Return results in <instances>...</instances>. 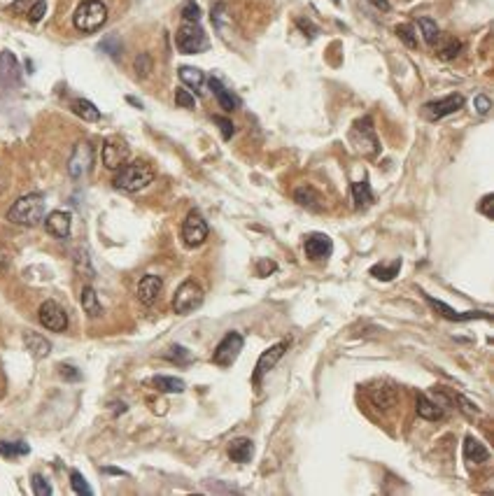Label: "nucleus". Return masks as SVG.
I'll return each mask as SVG.
<instances>
[{
    "label": "nucleus",
    "instance_id": "obj_1",
    "mask_svg": "<svg viewBox=\"0 0 494 496\" xmlns=\"http://www.w3.org/2000/svg\"><path fill=\"white\" fill-rule=\"evenodd\" d=\"M8 220L19 226H40L45 220V196L43 193H26L8 210Z\"/></svg>",
    "mask_w": 494,
    "mask_h": 496
},
{
    "label": "nucleus",
    "instance_id": "obj_2",
    "mask_svg": "<svg viewBox=\"0 0 494 496\" xmlns=\"http://www.w3.org/2000/svg\"><path fill=\"white\" fill-rule=\"evenodd\" d=\"M154 180V170L152 165H147L145 161H133V163H124L115 175V189L126 193H135V191H143L145 187L152 185Z\"/></svg>",
    "mask_w": 494,
    "mask_h": 496
},
{
    "label": "nucleus",
    "instance_id": "obj_3",
    "mask_svg": "<svg viewBox=\"0 0 494 496\" xmlns=\"http://www.w3.org/2000/svg\"><path fill=\"white\" fill-rule=\"evenodd\" d=\"M105 21H108V8H105L101 0H82L73 14L75 28L82 33L98 31V28L105 26Z\"/></svg>",
    "mask_w": 494,
    "mask_h": 496
},
{
    "label": "nucleus",
    "instance_id": "obj_4",
    "mask_svg": "<svg viewBox=\"0 0 494 496\" xmlns=\"http://www.w3.org/2000/svg\"><path fill=\"white\" fill-rule=\"evenodd\" d=\"M175 45L182 54H201L210 49V40L198 21H182V26L175 33Z\"/></svg>",
    "mask_w": 494,
    "mask_h": 496
},
{
    "label": "nucleus",
    "instance_id": "obj_5",
    "mask_svg": "<svg viewBox=\"0 0 494 496\" xmlns=\"http://www.w3.org/2000/svg\"><path fill=\"white\" fill-rule=\"evenodd\" d=\"M203 298L205 296H203L201 285H198V282H193V280H185L178 287L175 296H173V310L178 312V315H189V312L201 308Z\"/></svg>",
    "mask_w": 494,
    "mask_h": 496
},
{
    "label": "nucleus",
    "instance_id": "obj_6",
    "mask_svg": "<svg viewBox=\"0 0 494 496\" xmlns=\"http://www.w3.org/2000/svg\"><path fill=\"white\" fill-rule=\"evenodd\" d=\"M350 138H352V143H355L357 152H362V154H366V156H378L380 143H378V135H375L373 119H370V117H364V119L355 121Z\"/></svg>",
    "mask_w": 494,
    "mask_h": 496
},
{
    "label": "nucleus",
    "instance_id": "obj_7",
    "mask_svg": "<svg viewBox=\"0 0 494 496\" xmlns=\"http://www.w3.org/2000/svg\"><path fill=\"white\" fill-rule=\"evenodd\" d=\"M91 168H93V147H91V143L82 140V143H78V147L73 150V156H70V161H68V173L73 180H82V177H86L91 173Z\"/></svg>",
    "mask_w": 494,
    "mask_h": 496
},
{
    "label": "nucleus",
    "instance_id": "obj_8",
    "mask_svg": "<svg viewBox=\"0 0 494 496\" xmlns=\"http://www.w3.org/2000/svg\"><path fill=\"white\" fill-rule=\"evenodd\" d=\"M464 103H467V100H464L462 93H450V96H445V98L427 103L425 108H422V112H425L427 119L438 121V119H443V117H450V115H455V112H460L464 108Z\"/></svg>",
    "mask_w": 494,
    "mask_h": 496
},
{
    "label": "nucleus",
    "instance_id": "obj_9",
    "mask_svg": "<svg viewBox=\"0 0 494 496\" xmlns=\"http://www.w3.org/2000/svg\"><path fill=\"white\" fill-rule=\"evenodd\" d=\"M243 335L236 333V331H231V333H226L224 338L220 340V345L215 347L213 352V364L217 366H231L233 362L238 359L240 350H243Z\"/></svg>",
    "mask_w": 494,
    "mask_h": 496
},
{
    "label": "nucleus",
    "instance_id": "obj_10",
    "mask_svg": "<svg viewBox=\"0 0 494 496\" xmlns=\"http://www.w3.org/2000/svg\"><path fill=\"white\" fill-rule=\"evenodd\" d=\"M182 240L187 247H201L208 240V224L201 217V212H189V217L182 224Z\"/></svg>",
    "mask_w": 494,
    "mask_h": 496
},
{
    "label": "nucleus",
    "instance_id": "obj_11",
    "mask_svg": "<svg viewBox=\"0 0 494 496\" xmlns=\"http://www.w3.org/2000/svg\"><path fill=\"white\" fill-rule=\"evenodd\" d=\"M38 320L47 331H54V333H61V331L68 329V315L56 300H45L38 310Z\"/></svg>",
    "mask_w": 494,
    "mask_h": 496
},
{
    "label": "nucleus",
    "instance_id": "obj_12",
    "mask_svg": "<svg viewBox=\"0 0 494 496\" xmlns=\"http://www.w3.org/2000/svg\"><path fill=\"white\" fill-rule=\"evenodd\" d=\"M103 165L108 170H119L124 163L128 161V154H131V150H128L126 140L124 138H108L103 143Z\"/></svg>",
    "mask_w": 494,
    "mask_h": 496
},
{
    "label": "nucleus",
    "instance_id": "obj_13",
    "mask_svg": "<svg viewBox=\"0 0 494 496\" xmlns=\"http://www.w3.org/2000/svg\"><path fill=\"white\" fill-rule=\"evenodd\" d=\"M303 252L310 261H325L333 252V240L327 233H310L303 240Z\"/></svg>",
    "mask_w": 494,
    "mask_h": 496
},
{
    "label": "nucleus",
    "instance_id": "obj_14",
    "mask_svg": "<svg viewBox=\"0 0 494 496\" xmlns=\"http://www.w3.org/2000/svg\"><path fill=\"white\" fill-rule=\"evenodd\" d=\"M287 347H290V342H278V345L268 347V350L263 352L261 357H259L257 368H255V373H252V382H255V385H259V382H261V377L266 375L268 370L275 368V364H278L280 359L285 357Z\"/></svg>",
    "mask_w": 494,
    "mask_h": 496
},
{
    "label": "nucleus",
    "instance_id": "obj_15",
    "mask_svg": "<svg viewBox=\"0 0 494 496\" xmlns=\"http://www.w3.org/2000/svg\"><path fill=\"white\" fill-rule=\"evenodd\" d=\"M21 84V68L12 51H0V86L14 88Z\"/></svg>",
    "mask_w": 494,
    "mask_h": 496
},
{
    "label": "nucleus",
    "instance_id": "obj_16",
    "mask_svg": "<svg viewBox=\"0 0 494 496\" xmlns=\"http://www.w3.org/2000/svg\"><path fill=\"white\" fill-rule=\"evenodd\" d=\"M45 231L49 235H54L58 240H66L70 235V228H73V217L63 210H54L45 217Z\"/></svg>",
    "mask_w": 494,
    "mask_h": 496
},
{
    "label": "nucleus",
    "instance_id": "obj_17",
    "mask_svg": "<svg viewBox=\"0 0 494 496\" xmlns=\"http://www.w3.org/2000/svg\"><path fill=\"white\" fill-rule=\"evenodd\" d=\"M425 298H427V303L432 305L434 310L438 312L440 317H445V320H450V322H469V320H490V315L487 312H480V310H471V312H464V315H460V312H455L450 308V305H445L443 300H436V298H432L429 294H425Z\"/></svg>",
    "mask_w": 494,
    "mask_h": 496
},
{
    "label": "nucleus",
    "instance_id": "obj_18",
    "mask_svg": "<svg viewBox=\"0 0 494 496\" xmlns=\"http://www.w3.org/2000/svg\"><path fill=\"white\" fill-rule=\"evenodd\" d=\"M161 289H163V280L158 275H152V273L143 275V280L138 282V298H140V303H143V305H154L156 298H158V294H161Z\"/></svg>",
    "mask_w": 494,
    "mask_h": 496
},
{
    "label": "nucleus",
    "instance_id": "obj_19",
    "mask_svg": "<svg viewBox=\"0 0 494 496\" xmlns=\"http://www.w3.org/2000/svg\"><path fill=\"white\" fill-rule=\"evenodd\" d=\"M210 88H213V93H215V98H217V103L222 105V110H226V112H233V110H238V105H240V100L233 96L228 88L222 84L217 78H210Z\"/></svg>",
    "mask_w": 494,
    "mask_h": 496
},
{
    "label": "nucleus",
    "instance_id": "obj_20",
    "mask_svg": "<svg viewBox=\"0 0 494 496\" xmlns=\"http://www.w3.org/2000/svg\"><path fill=\"white\" fill-rule=\"evenodd\" d=\"M228 457H231V462L247 464L252 457H255V442H252L250 438L231 440V445H228Z\"/></svg>",
    "mask_w": 494,
    "mask_h": 496
},
{
    "label": "nucleus",
    "instance_id": "obj_21",
    "mask_svg": "<svg viewBox=\"0 0 494 496\" xmlns=\"http://www.w3.org/2000/svg\"><path fill=\"white\" fill-rule=\"evenodd\" d=\"M294 200L310 212H322V196L313 187H298L296 191H294Z\"/></svg>",
    "mask_w": 494,
    "mask_h": 496
},
{
    "label": "nucleus",
    "instance_id": "obj_22",
    "mask_svg": "<svg viewBox=\"0 0 494 496\" xmlns=\"http://www.w3.org/2000/svg\"><path fill=\"white\" fill-rule=\"evenodd\" d=\"M23 342H26V350L31 352L35 359H45L47 354L51 352V342L47 340L45 335L33 333V331H28V333L23 335Z\"/></svg>",
    "mask_w": 494,
    "mask_h": 496
},
{
    "label": "nucleus",
    "instance_id": "obj_23",
    "mask_svg": "<svg viewBox=\"0 0 494 496\" xmlns=\"http://www.w3.org/2000/svg\"><path fill=\"white\" fill-rule=\"evenodd\" d=\"M464 457H467V462H471V464H483L490 459V452H487V447L478 438L469 436V438L464 440Z\"/></svg>",
    "mask_w": 494,
    "mask_h": 496
},
{
    "label": "nucleus",
    "instance_id": "obj_24",
    "mask_svg": "<svg viewBox=\"0 0 494 496\" xmlns=\"http://www.w3.org/2000/svg\"><path fill=\"white\" fill-rule=\"evenodd\" d=\"M415 408H417V415L425 417V419H440L443 417V408H440L436 401L427 399L425 394H417L415 397Z\"/></svg>",
    "mask_w": 494,
    "mask_h": 496
},
{
    "label": "nucleus",
    "instance_id": "obj_25",
    "mask_svg": "<svg viewBox=\"0 0 494 496\" xmlns=\"http://www.w3.org/2000/svg\"><path fill=\"white\" fill-rule=\"evenodd\" d=\"M178 75H180L182 84L189 86L191 91H196V93H198V91H201V88H203V82H205L203 70H198V68H193V66H180Z\"/></svg>",
    "mask_w": 494,
    "mask_h": 496
},
{
    "label": "nucleus",
    "instance_id": "obj_26",
    "mask_svg": "<svg viewBox=\"0 0 494 496\" xmlns=\"http://www.w3.org/2000/svg\"><path fill=\"white\" fill-rule=\"evenodd\" d=\"M73 112L80 117V119H84V121H98L101 119V110L96 108V105L91 103V100H86V98H75L73 100Z\"/></svg>",
    "mask_w": 494,
    "mask_h": 496
},
{
    "label": "nucleus",
    "instance_id": "obj_27",
    "mask_svg": "<svg viewBox=\"0 0 494 496\" xmlns=\"http://www.w3.org/2000/svg\"><path fill=\"white\" fill-rule=\"evenodd\" d=\"M352 198H355V208L357 210H366L370 203H373V191H370L368 180L355 182L352 185Z\"/></svg>",
    "mask_w": 494,
    "mask_h": 496
},
{
    "label": "nucleus",
    "instance_id": "obj_28",
    "mask_svg": "<svg viewBox=\"0 0 494 496\" xmlns=\"http://www.w3.org/2000/svg\"><path fill=\"white\" fill-rule=\"evenodd\" d=\"M82 308H84V312L89 317H101V312H103V305H101V300H98V294H96V289L86 285L84 289H82Z\"/></svg>",
    "mask_w": 494,
    "mask_h": 496
},
{
    "label": "nucleus",
    "instance_id": "obj_29",
    "mask_svg": "<svg viewBox=\"0 0 494 496\" xmlns=\"http://www.w3.org/2000/svg\"><path fill=\"white\" fill-rule=\"evenodd\" d=\"M152 385H154L158 392H168V394L185 392V380H180V377H170V375H156L154 380H152Z\"/></svg>",
    "mask_w": 494,
    "mask_h": 496
},
{
    "label": "nucleus",
    "instance_id": "obj_30",
    "mask_svg": "<svg viewBox=\"0 0 494 496\" xmlns=\"http://www.w3.org/2000/svg\"><path fill=\"white\" fill-rule=\"evenodd\" d=\"M434 47H438V56L443 58V61H450V58L460 56V51H462V43L455 38H438Z\"/></svg>",
    "mask_w": 494,
    "mask_h": 496
},
{
    "label": "nucleus",
    "instance_id": "obj_31",
    "mask_svg": "<svg viewBox=\"0 0 494 496\" xmlns=\"http://www.w3.org/2000/svg\"><path fill=\"white\" fill-rule=\"evenodd\" d=\"M399 270H401V259H394L390 265H385V263L373 265V268H370V275H373L375 280L390 282V280H394V277L399 275Z\"/></svg>",
    "mask_w": 494,
    "mask_h": 496
},
{
    "label": "nucleus",
    "instance_id": "obj_32",
    "mask_svg": "<svg viewBox=\"0 0 494 496\" xmlns=\"http://www.w3.org/2000/svg\"><path fill=\"white\" fill-rule=\"evenodd\" d=\"M417 26H420L422 38H425V43H427L429 47L436 45V40L440 38V31H438L436 21L429 19V16H420V19H417Z\"/></svg>",
    "mask_w": 494,
    "mask_h": 496
},
{
    "label": "nucleus",
    "instance_id": "obj_33",
    "mask_svg": "<svg viewBox=\"0 0 494 496\" xmlns=\"http://www.w3.org/2000/svg\"><path fill=\"white\" fill-rule=\"evenodd\" d=\"M370 399H373V403L378 405V408H392V405L397 403V392H394L392 387H380L370 392Z\"/></svg>",
    "mask_w": 494,
    "mask_h": 496
},
{
    "label": "nucleus",
    "instance_id": "obj_34",
    "mask_svg": "<svg viewBox=\"0 0 494 496\" xmlns=\"http://www.w3.org/2000/svg\"><path fill=\"white\" fill-rule=\"evenodd\" d=\"M31 452V447L26 442L16 440V442H8V440H0V454L5 459H14V457H23V454Z\"/></svg>",
    "mask_w": 494,
    "mask_h": 496
},
{
    "label": "nucleus",
    "instance_id": "obj_35",
    "mask_svg": "<svg viewBox=\"0 0 494 496\" xmlns=\"http://www.w3.org/2000/svg\"><path fill=\"white\" fill-rule=\"evenodd\" d=\"M70 485H73V492L80 494V496H91L93 489L89 487V482L84 480V475L80 473V471H73L70 473Z\"/></svg>",
    "mask_w": 494,
    "mask_h": 496
},
{
    "label": "nucleus",
    "instance_id": "obj_36",
    "mask_svg": "<svg viewBox=\"0 0 494 496\" xmlns=\"http://www.w3.org/2000/svg\"><path fill=\"white\" fill-rule=\"evenodd\" d=\"M394 33L399 35V40H401L405 47H410V49H415V47H417V38H415L413 26H408V23H399Z\"/></svg>",
    "mask_w": 494,
    "mask_h": 496
},
{
    "label": "nucleus",
    "instance_id": "obj_37",
    "mask_svg": "<svg viewBox=\"0 0 494 496\" xmlns=\"http://www.w3.org/2000/svg\"><path fill=\"white\" fill-rule=\"evenodd\" d=\"M175 103L185 110L196 108V98H193V93L189 91V88H175Z\"/></svg>",
    "mask_w": 494,
    "mask_h": 496
},
{
    "label": "nucleus",
    "instance_id": "obj_38",
    "mask_svg": "<svg viewBox=\"0 0 494 496\" xmlns=\"http://www.w3.org/2000/svg\"><path fill=\"white\" fill-rule=\"evenodd\" d=\"M182 21H201V8L196 0H187L182 5Z\"/></svg>",
    "mask_w": 494,
    "mask_h": 496
},
{
    "label": "nucleus",
    "instance_id": "obj_39",
    "mask_svg": "<svg viewBox=\"0 0 494 496\" xmlns=\"http://www.w3.org/2000/svg\"><path fill=\"white\" fill-rule=\"evenodd\" d=\"M45 14H47V3H45V0H35V3H31V8H28V12H26V16H28V21H31V23L43 21Z\"/></svg>",
    "mask_w": 494,
    "mask_h": 496
},
{
    "label": "nucleus",
    "instance_id": "obj_40",
    "mask_svg": "<svg viewBox=\"0 0 494 496\" xmlns=\"http://www.w3.org/2000/svg\"><path fill=\"white\" fill-rule=\"evenodd\" d=\"M166 359H170V362H175V364H189V362H191L189 350H185L182 345H173V347H170V350L166 352Z\"/></svg>",
    "mask_w": 494,
    "mask_h": 496
},
{
    "label": "nucleus",
    "instance_id": "obj_41",
    "mask_svg": "<svg viewBox=\"0 0 494 496\" xmlns=\"http://www.w3.org/2000/svg\"><path fill=\"white\" fill-rule=\"evenodd\" d=\"M150 73H152V58L150 54H140L138 58H135V75L138 78H150Z\"/></svg>",
    "mask_w": 494,
    "mask_h": 496
},
{
    "label": "nucleus",
    "instance_id": "obj_42",
    "mask_svg": "<svg viewBox=\"0 0 494 496\" xmlns=\"http://www.w3.org/2000/svg\"><path fill=\"white\" fill-rule=\"evenodd\" d=\"M31 487H33V494H35V496H51L49 482H47L43 475H33V477H31Z\"/></svg>",
    "mask_w": 494,
    "mask_h": 496
},
{
    "label": "nucleus",
    "instance_id": "obj_43",
    "mask_svg": "<svg viewBox=\"0 0 494 496\" xmlns=\"http://www.w3.org/2000/svg\"><path fill=\"white\" fill-rule=\"evenodd\" d=\"M224 21H226V3H217L213 8V23L215 28H224Z\"/></svg>",
    "mask_w": 494,
    "mask_h": 496
},
{
    "label": "nucleus",
    "instance_id": "obj_44",
    "mask_svg": "<svg viewBox=\"0 0 494 496\" xmlns=\"http://www.w3.org/2000/svg\"><path fill=\"white\" fill-rule=\"evenodd\" d=\"M101 49L108 51L113 58H119V54H121V45H119V40H117V38H105L101 43Z\"/></svg>",
    "mask_w": 494,
    "mask_h": 496
},
{
    "label": "nucleus",
    "instance_id": "obj_45",
    "mask_svg": "<svg viewBox=\"0 0 494 496\" xmlns=\"http://www.w3.org/2000/svg\"><path fill=\"white\" fill-rule=\"evenodd\" d=\"M213 121L220 126L222 135H224V140H231V135L236 133V128H233L231 119H226V117H213Z\"/></svg>",
    "mask_w": 494,
    "mask_h": 496
},
{
    "label": "nucleus",
    "instance_id": "obj_46",
    "mask_svg": "<svg viewBox=\"0 0 494 496\" xmlns=\"http://www.w3.org/2000/svg\"><path fill=\"white\" fill-rule=\"evenodd\" d=\"M75 265H78V273H82L84 277H93V268H91V263H89V257H86V252H80V254H78V261H75Z\"/></svg>",
    "mask_w": 494,
    "mask_h": 496
},
{
    "label": "nucleus",
    "instance_id": "obj_47",
    "mask_svg": "<svg viewBox=\"0 0 494 496\" xmlns=\"http://www.w3.org/2000/svg\"><path fill=\"white\" fill-rule=\"evenodd\" d=\"M478 210H480V215L487 217V220H494V193H487V196H483V200H480V205H478Z\"/></svg>",
    "mask_w": 494,
    "mask_h": 496
},
{
    "label": "nucleus",
    "instance_id": "obj_48",
    "mask_svg": "<svg viewBox=\"0 0 494 496\" xmlns=\"http://www.w3.org/2000/svg\"><path fill=\"white\" fill-rule=\"evenodd\" d=\"M473 108H475V112H478V115H487V112L492 110L490 96H485V93H478V96H475V100H473Z\"/></svg>",
    "mask_w": 494,
    "mask_h": 496
},
{
    "label": "nucleus",
    "instance_id": "obj_49",
    "mask_svg": "<svg viewBox=\"0 0 494 496\" xmlns=\"http://www.w3.org/2000/svg\"><path fill=\"white\" fill-rule=\"evenodd\" d=\"M278 270V263L275 261H268V259H261V261L257 263V275L266 277L268 273H275Z\"/></svg>",
    "mask_w": 494,
    "mask_h": 496
},
{
    "label": "nucleus",
    "instance_id": "obj_50",
    "mask_svg": "<svg viewBox=\"0 0 494 496\" xmlns=\"http://www.w3.org/2000/svg\"><path fill=\"white\" fill-rule=\"evenodd\" d=\"M58 373H61L63 380H80V370L75 368V366H68V364H61L58 366Z\"/></svg>",
    "mask_w": 494,
    "mask_h": 496
},
{
    "label": "nucleus",
    "instance_id": "obj_51",
    "mask_svg": "<svg viewBox=\"0 0 494 496\" xmlns=\"http://www.w3.org/2000/svg\"><path fill=\"white\" fill-rule=\"evenodd\" d=\"M10 261H12V252L5 245H0V275L10 268Z\"/></svg>",
    "mask_w": 494,
    "mask_h": 496
},
{
    "label": "nucleus",
    "instance_id": "obj_52",
    "mask_svg": "<svg viewBox=\"0 0 494 496\" xmlns=\"http://www.w3.org/2000/svg\"><path fill=\"white\" fill-rule=\"evenodd\" d=\"M296 26H298V28H301V31H303V33H308V35H310V38H315V35H317V33H320V28H317V26H315V23H310L308 19H296Z\"/></svg>",
    "mask_w": 494,
    "mask_h": 496
},
{
    "label": "nucleus",
    "instance_id": "obj_53",
    "mask_svg": "<svg viewBox=\"0 0 494 496\" xmlns=\"http://www.w3.org/2000/svg\"><path fill=\"white\" fill-rule=\"evenodd\" d=\"M28 8H31V0H19V3L10 5V12H14V14H19V12L28 10Z\"/></svg>",
    "mask_w": 494,
    "mask_h": 496
},
{
    "label": "nucleus",
    "instance_id": "obj_54",
    "mask_svg": "<svg viewBox=\"0 0 494 496\" xmlns=\"http://www.w3.org/2000/svg\"><path fill=\"white\" fill-rule=\"evenodd\" d=\"M368 3L373 5V8L382 10V12H387V10H390V3H387V0H368Z\"/></svg>",
    "mask_w": 494,
    "mask_h": 496
},
{
    "label": "nucleus",
    "instance_id": "obj_55",
    "mask_svg": "<svg viewBox=\"0 0 494 496\" xmlns=\"http://www.w3.org/2000/svg\"><path fill=\"white\" fill-rule=\"evenodd\" d=\"M126 100H128V103H131V105H135V108H140V110H143V103H140V100H135V98H131V96H128Z\"/></svg>",
    "mask_w": 494,
    "mask_h": 496
},
{
    "label": "nucleus",
    "instance_id": "obj_56",
    "mask_svg": "<svg viewBox=\"0 0 494 496\" xmlns=\"http://www.w3.org/2000/svg\"><path fill=\"white\" fill-rule=\"evenodd\" d=\"M105 473H115V475H124V471H119V469H103Z\"/></svg>",
    "mask_w": 494,
    "mask_h": 496
},
{
    "label": "nucleus",
    "instance_id": "obj_57",
    "mask_svg": "<svg viewBox=\"0 0 494 496\" xmlns=\"http://www.w3.org/2000/svg\"><path fill=\"white\" fill-rule=\"evenodd\" d=\"M333 3H336V5H340V0H333Z\"/></svg>",
    "mask_w": 494,
    "mask_h": 496
}]
</instances>
